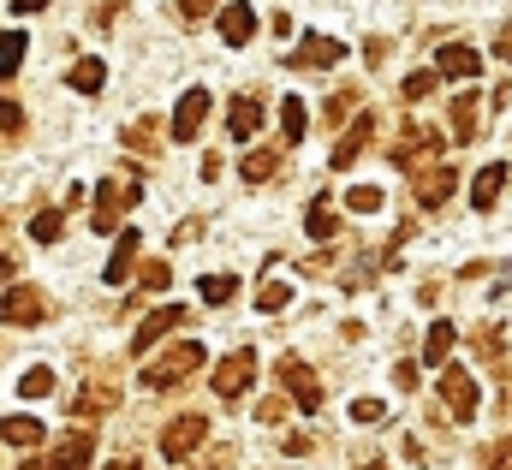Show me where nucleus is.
<instances>
[{
	"mask_svg": "<svg viewBox=\"0 0 512 470\" xmlns=\"http://www.w3.org/2000/svg\"><path fill=\"white\" fill-rule=\"evenodd\" d=\"M501 185H507V167L489 161V167L477 173V185H471V203H477V209H495V203H501Z\"/></svg>",
	"mask_w": 512,
	"mask_h": 470,
	"instance_id": "17",
	"label": "nucleus"
},
{
	"mask_svg": "<svg viewBox=\"0 0 512 470\" xmlns=\"http://www.w3.org/2000/svg\"><path fill=\"white\" fill-rule=\"evenodd\" d=\"M286 304H292V286H286V280H268V286L256 292V310H268V316L286 310Z\"/></svg>",
	"mask_w": 512,
	"mask_h": 470,
	"instance_id": "32",
	"label": "nucleus"
},
{
	"mask_svg": "<svg viewBox=\"0 0 512 470\" xmlns=\"http://www.w3.org/2000/svg\"><path fill=\"white\" fill-rule=\"evenodd\" d=\"M167 328H185V310H179V304H161L155 316H143V322H137V334H131V352H149Z\"/></svg>",
	"mask_w": 512,
	"mask_h": 470,
	"instance_id": "9",
	"label": "nucleus"
},
{
	"mask_svg": "<svg viewBox=\"0 0 512 470\" xmlns=\"http://www.w3.org/2000/svg\"><path fill=\"white\" fill-rule=\"evenodd\" d=\"M203 119H209V90H185V102L173 114V143H191L203 131Z\"/></svg>",
	"mask_w": 512,
	"mask_h": 470,
	"instance_id": "10",
	"label": "nucleus"
},
{
	"mask_svg": "<svg viewBox=\"0 0 512 470\" xmlns=\"http://www.w3.org/2000/svg\"><path fill=\"white\" fill-rule=\"evenodd\" d=\"M495 54H501V60H512V24L501 30V36H495Z\"/></svg>",
	"mask_w": 512,
	"mask_h": 470,
	"instance_id": "42",
	"label": "nucleus"
},
{
	"mask_svg": "<svg viewBox=\"0 0 512 470\" xmlns=\"http://www.w3.org/2000/svg\"><path fill=\"white\" fill-rule=\"evenodd\" d=\"M6 280H12V262H6V256H0V286H6Z\"/></svg>",
	"mask_w": 512,
	"mask_h": 470,
	"instance_id": "45",
	"label": "nucleus"
},
{
	"mask_svg": "<svg viewBox=\"0 0 512 470\" xmlns=\"http://www.w3.org/2000/svg\"><path fill=\"white\" fill-rule=\"evenodd\" d=\"M489 470H512V447H495L489 453Z\"/></svg>",
	"mask_w": 512,
	"mask_h": 470,
	"instance_id": "41",
	"label": "nucleus"
},
{
	"mask_svg": "<svg viewBox=\"0 0 512 470\" xmlns=\"http://www.w3.org/2000/svg\"><path fill=\"white\" fill-rule=\"evenodd\" d=\"M453 346H459V328H453V322H435V328H429V340H423V363H429V369H441V363L453 357Z\"/></svg>",
	"mask_w": 512,
	"mask_h": 470,
	"instance_id": "16",
	"label": "nucleus"
},
{
	"mask_svg": "<svg viewBox=\"0 0 512 470\" xmlns=\"http://www.w3.org/2000/svg\"><path fill=\"white\" fill-rule=\"evenodd\" d=\"M453 185H459V179H453V167H441V161H435V167H423V173H417V203H423V209H441V203L453 197Z\"/></svg>",
	"mask_w": 512,
	"mask_h": 470,
	"instance_id": "11",
	"label": "nucleus"
},
{
	"mask_svg": "<svg viewBox=\"0 0 512 470\" xmlns=\"http://www.w3.org/2000/svg\"><path fill=\"white\" fill-rule=\"evenodd\" d=\"M114 470H143V465H137V459H120V465H114Z\"/></svg>",
	"mask_w": 512,
	"mask_h": 470,
	"instance_id": "46",
	"label": "nucleus"
},
{
	"mask_svg": "<svg viewBox=\"0 0 512 470\" xmlns=\"http://www.w3.org/2000/svg\"><path fill=\"white\" fill-rule=\"evenodd\" d=\"M203 435H209V423H203V417H173V423L161 429V459H167V465L191 459V453L203 447Z\"/></svg>",
	"mask_w": 512,
	"mask_h": 470,
	"instance_id": "3",
	"label": "nucleus"
},
{
	"mask_svg": "<svg viewBox=\"0 0 512 470\" xmlns=\"http://www.w3.org/2000/svg\"><path fill=\"white\" fill-rule=\"evenodd\" d=\"M0 441L6 447H42V423L36 417H6L0 423Z\"/></svg>",
	"mask_w": 512,
	"mask_h": 470,
	"instance_id": "21",
	"label": "nucleus"
},
{
	"mask_svg": "<svg viewBox=\"0 0 512 470\" xmlns=\"http://www.w3.org/2000/svg\"><path fill=\"white\" fill-rule=\"evenodd\" d=\"M48 0H12V12H42Z\"/></svg>",
	"mask_w": 512,
	"mask_h": 470,
	"instance_id": "43",
	"label": "nucleus"
},
{
	"mask_svg": "<svg viewBox=\"0 0 512 470\" xmlns=\"http://www.w3.org/2000/svg\"><path fill=\"white\" fill-rule=\"evenodd\" d=\"M90 453H96V435H90V429H78V435H66V441L54 447V459H48V465H54V470H84V465H90Z\"/></svg>",
	"mask_w": 512,
	"mask_h": 470,
	"instance_id": "13",
	"label": "nucleus"
},
{
	"mask_svg": "<svg viewBox=\"0 0 512 470\" xmlns=\"http://www.w3.org/2000/svg\"><path fill=\"white\" fill-rule=\"evenodd\" d=\"M251 30H256V12L245 0H233V6L221 12V36H227V42H251Z\"/></svg>",
	"mask_w": 512,
	"mask_h": 470,
	"instance_id": "19",
	"label": "nucleus"
},
{
	"mask_svg": "<svg viewBox=\"0 0 512 470\" xmlns=\"http://www.w3.org/2000/svg\"><path fill=\"white\" fill-rule=\"evenodd\" d=\"M280 125H286V137H292V143H304L310 114H304V102H298V96H286V102H280Z\"/></svg>",
	"mask_w": 512,
	"mask_h": 470,
	"instance_id": "30",
	"label": "nucleus"
},
{
	"mask_svg": "<svg viewBox=\"0 0 512 470\" xmlns=\"http://www.w3.org/2000/svg\"><path fill=\"white\" fill-rule=\"evenodd\" d=\"M477 108H483L477 90H459L453 96V143H477Z\"/></svg>",
	"mask_w": 512,
	"mask_h": 470,
	"instance_id": "15",
	"label": "nucleus"
},
{
	"mask_svg": "<svg viewBox=\"0 0 512 470\" xmlns=\"http://www.w3.org/2000/svg\"><path fill=\"white\" fill-rule=\"evenodd\" d=\"M274 167H280V155H274V149H251V155L239 161L245 185H262V179H274Z\"/></svg>",
	"mask_w": 512,
	"mask_h": 470,
	"instance_id": "24",
	"label": "nucleus"
},
{
	"mask_svg": "<svg viewBox=\"0 0 512 470\" xmlns=\"http://www.w3.org/2000/svg\"><path fill=\"white\" fill-rule=\"evenodd\" d=\"M304 233H310V238H334V233H340L334 209H328V203H310V215H304Z\"/></svg>",
	"mask_w": 512,
	"mask_h": 470,
	"instance_id": "29",
	"label": "nucleus"
},
{
	"mask_svg": "<svg viewBox=\"0 0 512 470\" xmlns=\"http://www.w3.org/2000/svg\"><path fill=\"white\" fill-rule=\"evenodd\" d=\"M0 131H24V108L18 102H0Z\"/></svg>",
	"mask_w": 512,
	"mask_h": 470,
	"instance_id": "37",
	"label": "nucleus"
},
{
	"mask_svg": "<svg viewBox=\"0 0 512 470\" xmlns=\"http://www.w3.org/2000/svg\"><path fill=\"white\" fill-rule=\"evenodd\" d=\"M429 90H435V78H429V72H411V78H405V90H399V96H405V102H423V96H429Z\"/></svg>",
	"mask_w": 512,
	"mask_h": 470,
	"instance_id": "34",
	"label": "nucleus"
},
{
	"mask_svg": "<svg viewBox=\"0 0 512 470\" xmlns=\"http://www.w3.org/2000/svg\"><path fill=\"white\" fill-rule=\"evenodd\" d=\"M435 155H441V137H435V131H423V125H411V131L399 137V149H393V161H399L405 173H423V167H435Z\"/></svg>",
	"mask_w": 512,
	"mask_h": 470,
	"instance_id": "4",
	"label": "nucleus"
},
{
	"mask_svg": "<svg viewBox=\"0 0 512 470\" xmlns=\"http://www.w3.org/2000/svg\"><path fill=\"white\" fill-rule=\"evenodd\" d=\"M18 470H54V465L48 459H30V465H18Z\"/></svg>",
	"mask_w": 512,
	"mask_h": 470,
	"instance_id": "44",
	"label": "nucleus"
},
{
	"mask_svg": "<svg viewBox=\"0 0 512 470\" xmlns=\"http://www.w3.org/2000/svg\"><path fill=\"white\" fill-rule=\"evenodd\" d=\"M447 375H441V399H447V411L459 417V423H471L477 417V381L465 375V369H453V363H441Z\"/></svg>",
	"mask_w": 512,
	"mask_h": 470,
	"instance_id": "7",
	"label": "nucleus"
},
{
	"mask_svg": "<svg viewBox=\"0 0 512 470\" xmlns=\"http://www.w3.org/2000/svg\"><path fill=\"white\" fill-rule=\"evenodd\" d=\"M137 197H143V191H137L131 179H108V185H102V197H96V233H114V221L126 215Z\"/></svg>",
	"mask_w": 512,
	"mask_h": 470,
	"instance_id": "6",
	"label": "nucleus"
},
{
	"mask_svg": "<svg viewBox=\"0 0 512 470\" xmlns=\"http://www.w3.org/2000/svg\"><path fill=\"white\" fill-rule=\"evenodd\" d=\"M393 381H399V393H411V387H417V369H411V363H399V369H393Z\"/></svg>",
	"mask_w": 512,
	"mask_h": 470,
	"instance_id": "38",
	"label": "nucleus"
},
{
	"mask_svg": "<svg viewBox=\"0 0 512 470\" xmlns=\"http://www.w3.org/2000/svg\"><path fill=\"white\" fill-rule=\"evenodd\" d=\"M370 131H376V119H370V114H358V125H352V131L340 137V149H334V167H352V161L364 155V143H370Z\"/></svg>",
	"mask_w": 512,
	"mask_h": 470,
	"instance_id": "18",
	"label": "nucleus"
},
{
	"mask_svg": "<svg viewBox=\"0 0 512 470\" xmlns=\"http://www.w3.org/2000/svg\"><path fill=\"white\" fill-rule=\"evenodd\" d=\"M352 417H358V423H382L387 405H382V399H358V405H352Z\"/></svg>",
	"mask_w": 512,
	"mask_h": 470,
	"instance_id": "36",
	"label": "nucleus"
},
{
	"mask_svg": "<svg viewBox=\"0 0 512 470\" xmlns=\"http://www.w3.org/2000/svg\"><path fill=\"white\" fill-rule=\"evenodd\" d=\"M24 42H30L24 30H6V36H0V78H12V72H18V60H24Z\"/></svg>",
	"mask_w": 512,
	"mask_h": 470,
	"instance_id": "26",
	"label": "nucleus"
},
{
	"mask_svg": "<svg viewBox=\"0 0 512 470\" xmlns=\"http://www.w3.org/2000/svg\"><path fill=\"white\" fill-rule=\"evenodd\" d=\"M346 60V42L334 36H304V48L292 54V66H340Z\"/></svg>",
	"mask_w": 512,
	"mask_h": 470,
	"instance_id": "14",
	"label": "nucleus"
},
{
	"mask_svg": "<svg viewBox=\"0 0 512 470\" xmlns=\"http://www.w3.org/2000/svg\"><path fill=\"white\" fill-rule=\"evenodd\" d=\"M114 405H120V393H114L108 381H96V387H84V399H78L72 411H78V417H96V411H114Z\"/></svg>",
	"mask_w": 512,
	"mask_h": 470,
	"instance_id": "23",
	"label": "nucleus"
},
{
	"mask_svg": "<svg viewBox=\"0 0 512 470\" xmlns=\"http://www.w3.org/2000/svg\"><path fill=\"white\" fill-rule=\"evenodd\" d=\"M352 102H358V96H334V102H328V119H346L352 114Z\"/></svg>",
	"mask_w": 512,
	"mask_h": 470,
	"instance_id": "39",
	"label": "nucleus"
},
{
	"mask_svg": "<svg viewBox=\"0 0 512 470\" xmlns=\"http://www.w3.org/2000/svg\"><path fill=\"white\" fill-rule=\"evenodd\" d=\"M60 233H66V209H42V215L30 221V238H36V244H54Z\"/></svg>",
	"mask_w": 512,
	"mask_h": 470,
	"instance_id": "25",
	"label": "nucleus"
},
{
	"mask_svg": "<svg viewBox=\"0 0 512 470\" xmlns=\"http://www.w3.org/2000/svg\"><path fill=\"white\" fill-rule=\"evenodd\" d=\"M167 280H173L167 262H143V286H149V292H167Z\"/></svg>",
	"mask_w": 512,
	"mask_h": 470,
	"instance_id": "35",
	"label": "nucleus"
},
{
	"mask_svg": "<svg viewBox=\"0 0 512 470\" xmlns=\"http://www.w3.org/2000/svg\"><path fill=\"white\" fill-rule=\"evenodd\" d=\"M131 262H137V233H120V244H114V256H108V286H126V274H131Z\"/></svg>",
	"mask_w": 512,
	"mask_h": 470,
	"instance_id": "20",
	"label": "nucleus"
},
{
	"mask_svg": "<svg viewBox=\"0 0 512 470\" xmlns=\"http://www.w3.org/2000/svg\"><path fill=\"white\" fill-rule=\"evenodd\" d=\"M280 387H286V393H292L304 411H322V381H316V369H310L298 352L280 357Z\"/></svg>",
	"mask_w": 512,
	"mask_h": 470,
	"instance_id": "2",
	"label": "nucleus"
},
{
	"mask_svg": "<svg viewBox=\"0 0 512 470\" xmlns=\"http://www.w3.org/2000/svg\"><path fill=\"white\" fill-rule=\"evenodd\" d=\"M227 125H233V137H256V131H262V102H256V96H239L233 114H227Z\"/></svg>",
	"mask_w": 512,
	"mask_h": 470,
	"instance_id": "22",
	"label": "nucleus"
},
{
	"mask_svg": "<svg viewBox=\"0 0 512 470\" xmlns=\"http://www.w3.org/2000/svg\"><path fill=\"white\" fill-rule=\"evenodd\" d=\"M435 66H441V78H477V72H483V54L465 48V42H447V48L435 54Z\"/></svg>",
	"mask_w": 512,
	"mask_h": 470,
	"instance_id": "12",
	"label": "nucleus"
},
{
	"mask_svg": "<svg viewBox=\"0 0 512 470\" xmlns=\"http://www.w3.org/2000/svg\"><path fill=\"white\" fill-rule=\"evenodd\" d=\"M18 393H24V399H48V393H54V369H42V363L24 369V375H18Z\"/></svg>",
	"mask_w": 512,
	"mask_h": 470,
	"instance_id": "28",
	"label": "nucleus"
},
{
	"mask_svg": "<svg viewBox=\"0 0 512 470\" xmlns=\"http://www.w3.org/2000/svg\"><path fill=\"white\" fill-rule=\"evenodd\" d=\"M364 470H387V465H382V459H370V465H364Z\"/></svg>",
	"mask_w": 512,
	"mask_h": 470,
	"instance_id": "47",
	"label": "nucleus"
},
{
	"mask_svg": "<svg viewBox=\"0 0 512 470\" xmlns=\"http://www.w3.org/2000/svg\"><path fill=\"white\" fill-rule=\"evenodd\" d=\"M209 6H215V0H179V12H185V18H203Z\"/></svg>",
	"mask_w": 512,
	"mask_h": 470,
	"instance_id": "40",
	"label": "nucleus"
},
{
	"mask_svg": "<svg viewBox=\"0 0 512 470\" xmlns=\"http://www.w3.org/2000/svg\"><path fill=\"white\" fill-rule=\"evenodd\" d=\"M251 381H256V352H233V357L215 363V393L221 399H239Z\"/></svg>",
	"mask_w": 512,
	"mask_h": 470,
	"instance_id": "8",
	"label": "nucleus"
},
{
	"mask_svg": "<svg viewBox=\"0 0 512 470\" xmlns=\"http://www.w3.org/2000/svg\"><path fill=\"white\" fill-rule=\"evenodd\" d=\"M346 203H352V215H376L382 209V191L376 185H358V191H346Z\"/></svg>",
	"mask_w": 512,
	"mask_h": 470,
	"instance_id": "33",
	"label": "nucleus"
},
{
	"mask_svg": "<svg viewBox=\"0 0 512 470\" xmlns=\"http://www.w3.org/2000/svg\"><path fill=\"white\" fill-rule=\"evenodd\" d=\"M102 84H108V66H102V60H78V66H72V90L90 96V90H102Z\"/></svg>",
	"mask_w": 512,
	"mask_h": 470,
	"instance_id": "27",
	"label": "nucleus"
},
{
	"mask_svg": "<svg viewBox=\"0 0 512 470\" xmlns=\"http://www.w3.org/2000/svg\"><path fill=\"white\" fill-rule=\"evenodd\" d=\"M42 310H48V304H42L36 286H12V292H0V322H6V328H36Z\"/></svg>",
	"mask_w": 512,
	"mask_h": 470,
	"instance_id": "5",
	"label": "nucleus"
},
{
	"mask_svg": "<svg viewBox=\"0 0 512 470\" xmlns=\"http://www.w3.org/2000/svg\"><path fill=\"white\" fill-rule=\"evenodd\" d=\"M191 369H203V346L197 340H185V346H173V352H161L149 369H143V387H155V393H167V387H179Z\"/></svg>",
	"mask_w": 512,
	"mask_h": 470,
	"instance_id": "1",
	"label": "nucleus"
},
{
	"mask_svg": "<svg viewBox=\"0 0 512 470\" xmlns=\"http://www.w3.org/2000/svg\"><path fill=\"white\" fill-rule=\"evenodd\" d=\"M239 292V280L233 274H203V304H227Z\"/></svg>",
	"mask_w": 512,
	"mask_h": 470,
	"instance_id": "31",
	"label": "nucleus"
}]
</instances>
